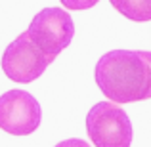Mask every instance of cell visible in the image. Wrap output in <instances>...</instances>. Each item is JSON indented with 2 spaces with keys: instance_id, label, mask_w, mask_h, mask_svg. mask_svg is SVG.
I'll list each match as a JSON object with an SVG mask.
<instances>
[{
  "instance_id": "obj_1",
  "label": "cell",
  "mask_w": 151,
  "mask_h": 147,
  "mask_svg": "<svg viewBox=\"0 0 151 147\" xmlns=\"http://www.w3.org/2000/svg\"><path fill=\"white\" fill-rule=\"evenodd\" d=\"M98 88L113 103L151 99V52L113 50L96 63Z\"/></svg>"
},
{
  "instance_id": "obj_2",
  "label": "cell",
  "mask_w": 151,
  "mask_h": 147,
  "mask_svg": "<svg viewBox=\"0 0 151 147\" xmlns=\"http://www.w3.org/2000/svg\"><path fill=\"white\" fill-rule=\"evenodd\" d=\"M86 132L96 147H130L132 122L126 111L113 101H100L86 117Z\"/></svg>"
},
{
  "instance_id": "obj_3",
  "label": "cell",
  "mask_w": 151,
  "mask_h": 147,
  "mask_svg": "<svg viewBox=\"0 0 151 147\" xmlns=\"http://www.w3.org/2000/svg\"><path fill=\"white\" fill-rule=\"evenodd\" d=\"M27 34L40 52L58 57L71 44L75 37V25L71 15L61 8H44L33 17Z\"/></svg>"
},
{
  "instance_id": "obj_4",
  "label": "cell",
  "mask_w": 151,
  "mask_h": 147,
  "mask_svg": "<svg viewBox=\"0 0 151 147\" xmlns=\"http://www.w3.org/2000/svg\"><path fill=\"white\" fill-rule=\"evenodd\" d=\"M54 59V55H46L44 52L38 50L25 31L4 52L2 71L10 80L19 82V84H29L44 73L46 67Z\"/></svg>"
},
{
  "instance_id": "obj_5",
  "label": "cell",
  "mask_w": 151,
  "mask_h": 147,
  "mask_svg": "<svg viewBox=\"0 0 151 147\" xmlns=\"http://www.w3.org/2000/svg\"><path fill=\"white\" fill-rule=\"evenodd\" d=\"M38 101L25 90H10L0 96V128L12 136H29L40 126Z\"/></svg>"
},
{
  "instance_id": "obj_6",
  "label": "cell",
  "mask_w": 151,
  "mask_h": 147,
  "mask_svg": "<svg viewBox=\"0 0 151 147\" xmlns=\"http://www.w3.org/2000/svg\"><path fill=\"white\" fill-rule=\"evenodd\" d=\"M109 2L119 14H122L130 21H151V0H109Z\"/></svg>"
},
{
  "instance_id": "obj_7",
  "label": "cell",
  "mask_w": 151,
  "mask_h": 147,
  "mask_svg": "<svg viewBox=\"0 0 151 147\" xmlns=\"http://www.w3.org/2000/svg\"><path fill=\"white\" fill-rule=\"evenodd\" d=\"M59 2L67 10H88V8H94L100 0H59Z\"/></svg>"
},
{
  "instance_id": "obj_8",
  "label": "cell",
  "mask_w": 151,
  "mask_h": 147,
  "mask_svg": "<svg viewBox=\"0 0 151 147\" xmlns=\"http://www.w3.org/2000/svg\"><path fill=\"white\" fill-rule=\"evenodd\" d=\"M55 147H90L84 140H78V138H71V140H65V141H59Z\"/></svg>"
}]
</instances>
